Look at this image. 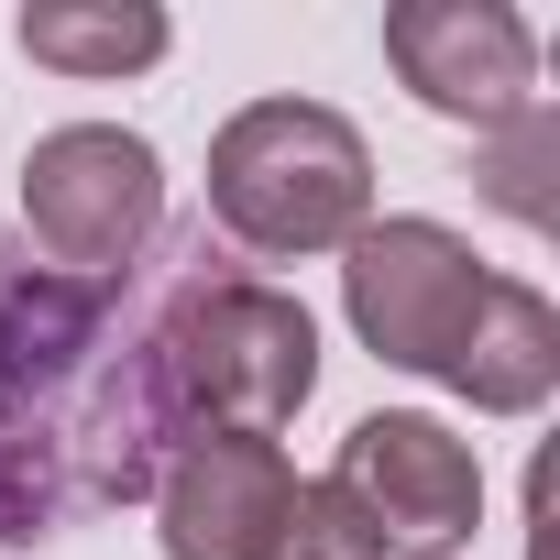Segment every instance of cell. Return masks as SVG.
<instances>
[{
  "mask_svg": "<svg viewBox=\"0 0 560 560\" xmlns=\"http://www.w3.org/2000/svg\"><path fill=\"white\" fill-rule=\"evenodd\" d=\"M287 505H298V462L275 440H242V429L176 440L165 472H154V538H165V560H275Z\"/></svg>",
  "mask_w": 560,
  "mask_h": 560,
  "instance_id": "cell-8",
  "label": "cell"
},
{
  "mask_svg": "<svg viewBox=\"0 0 560 560\" xmlns=\"http://www.w3.org/2000/svg\"><path fill=\"white\" fill-rule=\"evenodd\" d=\"M23 56L34 67H56V78H143L165 45H176V23L154 12V0H23Z\"/></svg>",
  "mask_w": 560,
  "mask_h": 560,
  "instance_id": "cell-10",
  "label": "cell"
},
{
  "mask_svg": "<svg viewBox=\"0 0 560 560\" xmlns=\"http://www.w3.org/2000/svg\"><path fill=\"white\" fill-rule=\"evenodd\" d=\"M319 483L374 527L385 560H462L472 527H483V462H472V440H451L418 407L352 418V440H341V462Z\"/></svg>",
  "mask_w": 560,
  "mask_h": 560,
  "instance_id": "cell-6",
  "label": "cell"
},
{
  "mask_svg": "<svg viewBox=\"0 0 560 560\" xmlns=\"http://www.w3.org/2000/svg\"><path fill=\"white\" fill-rule=\"evenodd\" d=\"M462 407H483V418H527V407H549V385H560V308L527 287V275H494L483 287V319H472V341H462V363L440 374Z\"/></svg>",
  "mask_w": 560,
  "mask_h": 560,
  "instance_id": "cell-9",
  "label": "cell"
},
{
  "mask_svg": "<svg viewBox=\"0 0 560 560\" xmlns=\"http://www.w3.org/2000/svg\"><path fill=\"white\" fill-rule=\"evenodd\" d=\"M275 560H385L374 549V527L330 494V483H298V505H287V538H275Z\"/></svg>",
  "mask_w": 560,
  "mask_h": 560,
  "instance_id": "cell-11",
  "label": "cell"
},
{
  "mask_svg": "<svg viewBox=\"0 0 560 560\" xmlns=\"http://www.w3.org/2000/svg\"><path fill=\"white\" fill-rule=\"evenodd\" d=\"M385 67L472 132H516L538 110V34L505 0H396L385 12Z\"/></svg>",
  "mask_w": 560,
  "mask_h": 560,
  "instance_id": "cell-7",
  "label": "cell"
},
{
  "mask_svg": "<svg viewBox=\"0 0 560 560\" xmlns=\"http://www.w3.org/2000/svg\"><path fill=\"white\" fill-rule=\"evenodd\" d=\"M483 287H494V264L451 220H363L341 242V308H352L363 352L396 363V374H429V385L462 363Z\"/></svg>",
  "mask_w": 560,
  "mask_h": 560,
  "instance_id": "cell-5",
  "label": "cell"
},
{
  "mask_svg": "<svg viewBox=\"0 0 560 560\" xmlns=\"http://www.w3.org/2000/svg\"><path fill=\"white\" fill-rule=\"evenodd\" d=\"M209 220L253 264L341 253L374 220V143L330 100H253L209 132Z\"/></svg>",
  "mask_w": 560,
  "mask_h": 560,
  "instance_id": "cell-3",
  "label": "cell"
},
{
  "mask_svg": "<svg viewBox=\"0 0 560 560\" xmlns=\"http://www.w3.org/2000/svg\"><path fill=\"white\" fill-rule=\"evenodd\" d=\"M165 287H154V407L176 440H209V429H242V440H275L308 396H319V319L264 287V275H242L209 231L154 253Z\"/></svg>",
  "mask_w": 560,
  "mask_h": 560,
  "instance_id": "cell-2",
  "label": "cell"
},
{
  "mask_svg": "<svg viewBox=\"0 0 560 560\" xmlns=\"http://www.w3.org/2000/svg\"><path fill=\"white\" fill-rule=\"evenodd\" d=\"M23 242L56 275H143L165 242V154L121 121H56L23 154Z\"/></svg>",
  "mask_w": 560,
  "mask_h": 560,
  "instance_id": "cell-4",
  "label": "cell"
},
{
  "mask_svg": "<svg viewBox=\"0 0 560 560\" xmlns=\"http://www.w3.org/2000/svg\"><path fill=\"white\" fill-rule=\"evenodd\" d=\"M154 298L132 275H56L0 231V549H45L78 516L143 505L176 429L154 407Z\"/></svg>",
  "mask_w": 560,
  "mask_h": 560,
  "instance_id": "cell-1",
  "label": "cell"
}]
</instances>
